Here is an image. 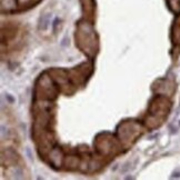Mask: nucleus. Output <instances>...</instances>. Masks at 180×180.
Listing matches in <instances>:
<instances>
[{"instance_id": "nucleus-1", "label": "nucleus", "mask_w": 180, "mask_h": 180, "mask_svg": "<svg viewBox=\"0 0 180 180\" xmlns=\"http://www.w3.org/2000/svg\"><path fill=\"white\" fill-rule=\"evenodd\" d=\"M169 1H171V2H173V5L172 4H170V7L171 9L173 10V11H180V2L179 0H169Z\"/></svg>"}]
</instances>
